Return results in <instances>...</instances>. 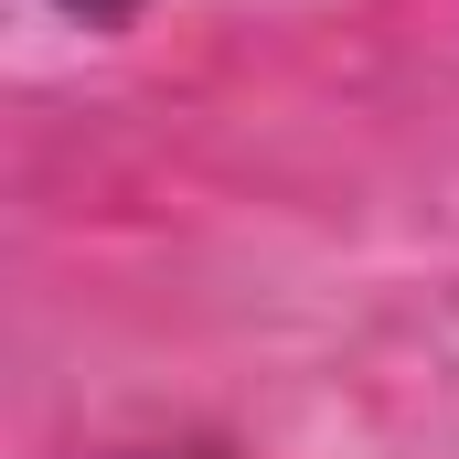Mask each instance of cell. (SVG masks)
Segmentation results:
<instances>
[{
	"instance_id": "cell-1",
	"label": "cell",
	"mask_w": 459,
	"mask_h": 459,
	"mask_svg": "<svg viewBox=\"0 0 459 459\" xmlns=\"http://www.w3.org/2000/svg\"><path fill=\"white\" fill-rule=\"evenodd\" d=\"M54 11H65L75 32H97V43H117V32H139V22H150V0H54Z\"/></svg>"
},
{
	"instance_id": "cell-2",
	"label": "cell",
	"mask_w": 459,
	"mask_h": 459,
	"mask_svg": "<svg viewBox=\"0 0 459 459\" xmlns=\"http://www.w3.org/2000/svg\"><path fill=\"white\" fill-rule=\"evenodd\" d=\"M182 459H204V449H182Z\"/></svg>"
}]
</instances>
